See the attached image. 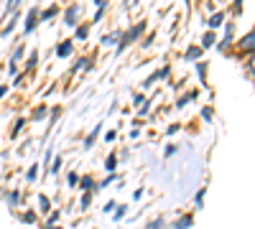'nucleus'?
Returning a JSON list of instances; mask_svg holds the SVG:
<instances>
[{"label": "nucleus", "instance_id": "nucleus-7", "mask_svg": "<svg viewBox=\"0 0 255 229\" xmlns=\"http://www.w3.org/2000/svg\"><path fill=\"white\" fill-rule=\"evenodd\" d=\"M243 46H245L248 51H253V33H248V36L243 38Z\"/></svg>", "mask_w": 255, "mask_h": 229}, {"label": "nucleus", "instance_id": "nucleus-3", "mask_svg": "<svg viewBox=\"0 0 255 229\" xmlns=\"http://www.w3.org/2000/svg\"><path fill=\"white\" fill-rule=\"evenodd\" d=\"M202 56V49L199 46H191L189 51H186V59H199Z\"/></svg>", "mask_w": 255, "mask_h": 229}, {"label": "nucleus", "instance_id": "nucleus-8", "mask_svg": "<svg viewBox=\"0 0 255 229\" xmlns=\"http://www.w3.org/2000/svg\"><path fill=\"white\" fill-rule=\"evenodd\" d=\"M77 38H87V28H79L77 31Z\"/></svg>", "mask_w": 255, "mask_h": 229}, {"label": "nucleus", "instance_id": "nucleus-6", "mask_svg": "<svg viewBox=\"0 0 255 229\" xmlns=\"http://www.w3.org/2000/svg\"><path fill=\"white\" fill-rule=\"evenodd\" d=\"M222 18H225L222 13H217V15H212V18H209V26H220V23H222Z\"/></svg>", "mask_w": 255, "mask_h": 229}, {"label": "nucleus", "instance_id": "nucleus-1", "mask_svg": "<svg viewBox=\"0 0 255 229\" xmlns=\"http://www.w3.org/2000/svg\"><path fill=\"white\" fill-rule=\"evenodd\" d=\"M36 20H38V13H36V10H31V13H28V18H26V26H23V31H26V33H31V31L36 28Z\"/></svg>", "mask_w": 255, "mask_h": 229}, {"label": "nucleus", "instance_id": "nucleus-4", "mask_svg": "<svg viewBox=\"0 0 255 229\" xmlns=\"http://www.w3.org/2000/svg\"><path fill=\"white\" fill-rule=\"evenodd\" d=\"M77 13H79L77 8H69V13H67V23H69V26H74V23H77Z\"/></svg>", "mask_w": 255, "mask_h": 229}, {"label": "nucleus", "instance_id": "nucleus-2", "mask_svg": "<svg viewBox=\"0 0 255 229\" xmlns=\"http://www.w3.org/2000/svg\"><path fill=\"white\" fill-rule=\"evenodd\" d=\"M69 54H72V41H64V44H59V49H56V56H59V59L69 56Z\"/></svg>", "mask_w": 255, "mask_h": 229}, {"label": "nucleus", "instance_id": "nucleus-9", "mask_svg": "<svg viewBox=\"0 0 255 229\" xmlns=\"http://www.w3.org/2000/svg\"><path fill=\"white\" fill-rule=\"evenodd\" d=\"M115 163H118L115 158H108V171H113V168H115Z\"/></svg>", "mask_w": 255, "mask_h": 229}, {"label": "nucleus", "instance_id": "nucleus-13", "mask_svg": "<svg viewBox=\"0 0 255 229\" xmlns=\"http://www.w3.org/2000/svg\"><path fill=\"white\" fill-rule=\"evenodd\" d=\"M5 92H8V87H0V97H3Z\"/></svg>", "mask_w": 255, "mask_h": 229}, {"label": "nucleus", "instance_id": "nucleus-12", "mask_svg": "<svg viewBox=\"0 0 255 229\" xmlns=\"http://www.w3.org/2000/svg\"><path fill=\"white\" fill-rule=\"evenodd\" d=\"M189 224H191V219H181V222H179V224H176V227H179V229H181V227H189Z\"/></svg>", "mask_w": 255, "mask_h": 229}, {"label": "nucleus", "instance_id": "nucleus-11", "mask_svg": "<svg viewBox=\"0 0 255 229\" xmlns=\"http://www.w3.org/2000/svg\"><path fill=\"white\" fill-rule=\"evenodd\" d=\"M54 13H56V8H49V10H46V13H44V15H41V18H51V15H54Z\"/></svg>", "mask_w": 255, "mask_h": 229}, {"label": "nucleus", "instance_id": "nucleus-5", "mask_svg": "<svg viewBox=\"0 0 255 229\" xmlns=\"http://www.w3.org/2000/svg\"><path fill=\"white\" fill-rule=\"evenodd\" d=\"M215 44V33H204V38H202V46L207 49V46H212Z\"/></svg>", "mask_w": 255, "mask_h": 229}, {"label": "nucleus", "instance_id": "nucleus-10", "mask_svg": "<svg viewBox=\"0 0 255 229\" xmlns=\"http://www.w3.org/2000/svg\"><path fill=\"white\" fill-rule=\"evenodd\" d=\"M36 171H38V168H36V165H31V171H28V178H31V181L36 178Z\"/></svg>", "mask_w": 255, "mask_h": 229}]
</instances>
